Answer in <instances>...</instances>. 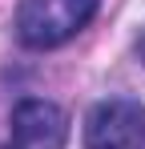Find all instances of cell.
<instances>
[{"mask_svg":"<svg viewBox=\"0 0 145 149\" xmlns=\"http://www.w3.org/2000/svg\"><path fill=\"white\" fill-rule=\"evenodd\" d=\"M137 52H141V61H145V36H141V45H137Z\"/></svg>","mask_w":145,"mask_h":149,"instance_id":"obj_4","label":"cell"},{"mask_svg":"<svg viewBox=\"0 0 145 149\" xmlns=\"http://www.w3.org/2000/svg\"><path fill=\"white\" fill-rule=\"evenodd\" d=\"M65 141H69L65 109L40 97H24L12 109V137L0 149H65Z\"/></svg>","mask_w":145,"mask_h":149,"instance_id":"obj_3","label":"cell"},{"mask_svg":"<svg viewBox=\"0 0 145 149\" xmlns=\"http://www.w3.org/2000/svg\"><path fill=\"white\" fill-rule=\"evenodd\" d=\"M101 0H20L16 40L24 49H56L97 16Z\"/></svg>","mask_w":145,"mask_h":149,"instance_id":"obj_1","label":"cell"},{"mask_svg":"<svg viewBox=\"0 0 145 149\" xmlns=\"http://www.w3.org/2000/svg\"><path fill=\"white\" fill-rule=\"evenodd\" d=\"M85 149H145V105L105 97L85 117Z\"/></svg>","mask_w":145,"mask_h":149,"instance_id":"obj_2","label":"cell"}]
</instances>
